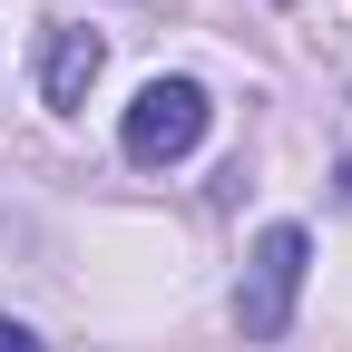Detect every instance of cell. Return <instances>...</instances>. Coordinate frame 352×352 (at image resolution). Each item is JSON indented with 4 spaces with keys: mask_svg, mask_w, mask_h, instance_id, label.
Instances as JSON below:
<instances>
[{
    "mask_svg": "<svg viewBox=\"0 0 352 352\" xmlns=\"http://www.w3.org/2000/svg\"><path fill=\"white\" fill-rule=\"evenodd\" d=\"M206 118H215V108H206L196 78H147L138 108H127V127H118V147L138 157V166H176V157H196Z\"/></svg>",
    "mask_w": 352,
    "mask_h": 352,
    "instance_id": "cell-1",
    "label": "cell"
},
{
    "mask_svg": "<svg viewBox=\"0 0 352 352\" xmlns=\"http://www.w3.org/2000/svg\"><path fill=\"white\" fill-rule=\"evenodd\" d=\"M98 69H108L98 30H50V59H39V98H50V108H88Z\"/></svg>",
    "mask_w": 352,
    "mask_h": 352,
    "instance_id": "cell-3",
    "label": "cell"
},
{
    "mask_svg": "<svg viewBox=\"0 0 352 352\" xmlns=\"http://www.w3.org/2000/svg\"><path fill=\"white\" fill-rule=\"evenodd\" d=\"M303 226H264V245H254V264H245V294H235V323H245V342H284V323H294V294H303Z\"/></svg>",
    "mask_w": 352,
    "mask_h": 352,
    "instance_id": "cell-2",
    "label": "cell"
},
{
    "mask_svg": "<svg viewBox=\"0 0 352 352\" xmlns=\"http://www.w3.org/2000/svg\"><path fill=\"white\" fill-rule=\"evenodd\" d=\"M0 352H39V333H20V323H0Z\"/></svg>",
    "mask_w": 352,
    "mask_h": 352,
    "instance_id": "cell-4",
    "label": "cell"
}]
</instances>
